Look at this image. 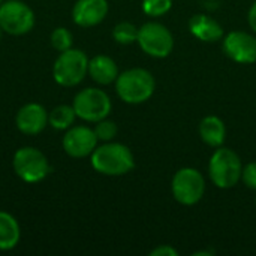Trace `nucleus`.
Listing matches in <instances>:
<instances>
[{
    "label": "nucleus",
    "instance_id": "nucleus-19",
    "mask_svg": "<svg viewBox=\"0 0 256 256\" xmlns=\"http://www.w3.org/2000/svg\"><path fill=\"white\" fill-rule=\"evenodd\" d=\"M138 30L135 24L129 21L118 22L112 30V38L120 45H130L138 40Z\"/></svg>",
    "mask_w": 256,
    "mask_h": 256
},
{
    "label": "nucleus",
    "instance_id": "nucleus-3",
    "mask_svg": "<svg viewBox=\"0 0 256 256\" xmlns=\"http://www.w3.org/2000/svg\"><path fill=\"white\" fill-rule=\"evenodd\" d=\"M243 174L242 159L236 152L225 147H218L208 162V176L212 183L219 189H231Z\"/></svg>",
    "mask_w": 256,
    "mask_h": 256
},
{
    "label": "nucleus",
    "instance_id": "nucleus-25",
    "mask_svg": "<svg viewBox=\"0 0 256 256\" xmlns=\"http://www.w3.org/2000/svg\"><path fill=\"white\" fill-rule=\"evenodd\" d=\"M249 26L252 27V30L256 33V2L250 6V9H249Z\"/></svg>",
    "mask_w": 256,
    "mask_h": 256
},
{
    "label": "nucleus",
    "instance_id": "nucleus-15",
    "mask_svg": "<svg viewBox=\"0 0 256 256\" xmlns=\"http://www.w3.org/2000/svg\"><path fill=\"white\" fill-rule=\"evenodd\" d=\"M88 75L94 82L100 86H108L111 82H116L118 76V68L111 57L99 54L88 60Z\"/></svg>",
    "mask_w": 256,
    "mask_h": 256
},
{
    "label": "nucleus",
    "instance_id": "nucleus-1",
    "mask_svg": "<svg viewBox=\"0 0 256 256\" xmlns=\"http://www.w3.org/2000/svg\"><path fill=\"white\" fill-rule=\"evenodd\" d=\"M94 171L110 177H118L130 172L135 166V158L129 147L120 142H105L90 154Z\"/></svg>",
    "mask_w": 256,
    "mask_h": 256
},
{
    "label": "nucleus",
    "instance_id": "nucleus-26",
    "mask_svg": "<svg viewBox=\"0 0 256 256\" xmlns=\"http://www.w3.org/2000/svg\"><path fill=\"white\" fill-rule=\"evenodd\" d=\"M0 36H2V27H0Z\"/></svg>",
    "mask_w": 256,
    "mask_h": 256
},
{
    "label": "nucleus",
    "instance_id": "nucleus-14",
    "mask_svg": "<svg viewBox=\"0 0 256 256\" xmlns=\"http://www.w3.org/2000/svg\"><path fill=\"white\" fill-rule=\"evenodd\" d=\"M190 33L202 42H218L224 36L222 26L206 14H196L189 20Z\"/></svg>",
    "mask_w": 256,
    "mask_h": 256
},
{
    "label": "nucleus",
    "instance_id": "nucleus-9",
    "mask_svg": "<svg viewBox=\"0 0 256 256\" xmlns=\"http://www.w3.org/2000/svg\"><path fill=\"white\" fill-rule=\"evenodd\" d=\"M34 26V12L20 0H8L0 4V27L3 32L21 36Z\"/></svg>",
    "mask_w": 256,
    "mask_h": 256
},
{
    "label": "nucleus",
    "instance_id": "nucleus-11",
    "mask_svg": "<svg viewBox=\"0 0 256 256\" xmlns=\"http://www.w3.org/2000/svg\"><path fill=\"white\" fill-rule=\"evenodd\" d=\"M98 136L94 129L88 126H70L63 136V148L66 154L75 159L90 156L98 147Z\"/></svg>",
    "mask_w": 256,
    "mask_h": 256
},
{
    "label": "nucleus",
    "instance_id": "nucleus-13",
    "mask_svg": "<svg viewBox=\"0 0 256 256\" xmlns=\"http://www.w3.org/2000/svg\"><path fill=\"white\" fill-rule=\"evenodd\" d=\"M108 14L106 0H76L72 9L74 22L80 27H93L105 20Z\"/></svg>",
    "mask_w": 256,
    "mask_h": 256
},
{
    "label": "nucleus",
    "instance_id": "nucleus-20",
    "mask_svg": "<svg viewBox=\"0 0 256 256\" xmlns=\"http://www.w3.org/2000/svg\"><path fill=\"white\" fill-rule=\"evenodd\" d=\"M72 42H74L72 33L66 27H57V28L52 30V33H51V45L58 52H63V51L72 48Z\"/></svg>",
    "mask_w": 256,
    "mask_h": 256
},
{
    "label": "nucleus",
    "instance_id": "nucleus-28",
    "mask_svg": "<svg viewBox=\"0 0 256 256\" xmlns=\"http://www.w3.org/2000/svg\"><path fill=\"white\" fill-rule=\"evenodd\" d=\"M255 201H256V200H255Z\"/></svg>",
    "mask_w": 256,
    "mask_h": 256
},
{
    "label": "nucleus",
    "instance_id": "nucleus-10",
    "mask_svg": "<svg viewBox=\"0 0 256 256\" xmlns=\"http://www.w3.org/2000/svg\"><path fill=\"white\" fill-rule=\"evenodd\" d=\"M224 52L236 63L252 64L256 62V38L246 32H231L224 38Z\"/></svg>",
    "mask_w": 256,
    "mask_h": 256
},
{
    "label": "nucleus",
    "instance_id": "nucleus-2",
    "mask_svg": "<svg viewBox=\"0 0 256 256\" xmlns=\"http://www.w3.org/2000/svg\"><path fill=\"white\" fill-rule=\"evenodd\" d=\"M156 88L153 75L142 68H132L118 74L116 80V92L118 98L130 105L147 102Z\"/></svg>",
    "mask_w": 256,
    "mask_h": 256
},
{
    "label": "nucleus",
    "instance_id": "nucleus-18",
    "mask_svg": "<svg viewBox=\"0 0 256 256\" xmlns=\"http://www.w3.org/2000/svg\"><path fill=\"white\" fill-rule=\"evenodd\" d=\"M76 118L75 110L70 105H58L48 112V124L56 130H68Z\"/></svg>",
    "mask_w": 256,
    "mask_h": 256
},
{
    "label": "nucleus",
    "instance_id": "nucleus-21",
    "mask_svg": "<svg viewBox=\"0 0 256 256\" xmlns=\"http://www.w3.org/2000/svg\"><path fill=\"white\" fill-rule=\"evenodd\" d=\"M172 8V0H142V10L148 16H162Z\"/></svg>",
    "mask_w": 256,
    "mask_h": 256
},
{
    "label": "nucleus",
    "instance_id": "nucleus-8",
    "mask_svg": "<svg viewBox=\"0 0 256 256\" xmlns=\"http://www.w3.org/2000/svg\"><path fill=\"white\" fill-rule=\"evenodd\" d=\"M141 50L154 58H165L172 52V33L160 22H146L138 30V40Z\"/></svg>",
    "mask_w": 256,
    "mask_h": 256
},
{
    "label": "nucleus",
    "instance_id": "nucleus-16",
    "mask_svg": "<svg viewBox=\"0 0 256 256\" xmlns=\"http://www.w3.org/2000/svg\"><path fill=\"white\" fill-rule=\"evenodd\" d=\"M200 136L210 147H222L226 136V128L218 116H207L200 123Z\"/></svg>",
    "mask_w": 256,
    "mask_h": 256
},
{
    "label": "nucleus",
    "instance_id": "nucleus-22",
    "mask_svg": "<svg viewBox=\"0 0 256 256\" xmlns=\"http://www.w3.org/2000/svg\"><path fill=\"white\" fill-rule=\"evenodd\" d=\"M117 124L111 120H99L96 122V126H94V134L98 136L99 141H104V142H110L116 138L117 135Z\"/></svg>",
    "mask_w": 256,
    "mask_h": 256
},
{
    "label": "nucleus",
    "instance_id": "nucleus-24",
    "mask_svg": "<svg viewBox=\"0 0 256 256\" xmlns=\"http://www.w3.org/2000/svg\"><path fill=\"white\" fill-rule=\"evenodd\" d=\"M152 256H178V252L170 246V244H162L159 248H156L154 250H152Z\"/></svg>",
    "mask_w": 256,
    "mask_h": 256
},
{
    "label": "nucleus",
    "instance_id": "nucleus-12",
    "mask_svg": "<svg viewBox=\"0 0 256 256\" xmlns=\"http://www.w3.org/2000/svg\"><path fill=\"white\" fill-rule=\"evenodd\" d=\"M16 128L24 135H38L48 124V112L40 104H26L15 117Z\"/></svg>",
    "mask_w": 256,
    "mask_h": 256
},
{
    "label": "nucleus",
    "instance_id": "nucleus-27",
    "mask_svg": "<svg viewBox=\"0 0 256 256\" xmlns=\"http://www.w3.org/2000/svg\"><path fill=\"white\" fill-rule=\"evenodd\" d=\"M2 3H3V2H2V0H0V4H2Z\"/></svg>",
    "mask_w": 256,
    "mask_h": 256
},
{
    "label": "nucleus",
    "instance_id": "nucleus-4",
    "mask_svg": "<svg viewBox=\"0 0 256 256\" xmlns=\"http://www.w3.org/2000/svg\"><path fill=\"white\" fill-rule=\"evenodd\" d=\"M88 74V58L84 51L69 48L57 57L52 68L54 81L62 87L78 86Z\"/></svg>",
    "mask_w": 256,
    "mask_h": 256
},
{
    "label": "nucleus",
    "instance_id": "nucleus-23",
    "mask_svg": "<svg viewBox=\"0 0 256 256\" xmlns=\"http://www.w3.org/2000/svg\"><path fill=\"white\" fill-rule=\"evenodd\" d=\"M242 180L244 182V184L248 188L256 190V160L255 162H249L246 166H243Z\"/></svg>",
    "mask_w": 256,
    "mask_h": 256
},
{
    "label": "nucleus",
    "instance_id": "nucleus-7",
    "mask_svg": "<svg viewBox=\"0 0 256 256\" xmlns=\"http://www.w3.org/2000/svg\"><path fill=\"white\" fill-rule=\"evenodd\" d=\"M14 171L26 183L42 182L50 172L46 156L34 147H21L14 154Z\"/></svg>",
    "mask_w": 256,
    "mask_h": 256
},
{
    "label": "nucleus",
    "instance_id": "nucleus-17",
    "mask_svg": "<svg viewBox=\"0 0 256 256\" xmlns=\"http://www.w3.org/2000/svg\"><path fill=\"white\" fill-rule=\"evenodd\" d=\"M20 237L21 231L16 219L6 212H0V250L14 249L18 244Z\"/></svg>",
    "mask_w": 256,
    "mask_h": 256
},
{
    "label": "nucleus",
    "instance_id": "nucleus-6",
    "mask_svg": "<svg viewBox=\"0 0 256 256\" xmlns=\"http://www.w3.org/2000/svg\"><path fill=\"white\" fill-rule=\"evenodd\" d=\"M171 190L174 200L182 206L198 204L206 192V180L202 174L195 168L178 170L171 182Z\"/></svg>",
    "mask_w": 256,
    "mask_h": 256
},
{
    "label": "nucleus",
    "instance_id": "nucleus-5",
    "mask_svg": "<svg viewBox=\"0 0 256 256\" xmlns=\"http://www.w3.org/2000/svg\"><path fill=\"white\" fill-rule=\"evenodd\" d=\"M72 106L75 110L76 117L84 122L96 123L110 116L112 104L110 96L104 90L88 87L76 93Z\"/></svg>",
    "mask_w": 256,
    "mask_h": 256
}]
</instances>
